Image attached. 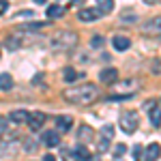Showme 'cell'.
I'll use <instances>...</instances> for the list:
<instances>
[{"instance_id":"cell-26","label":"cell","mask_w":161,"mask_h":161,"mask_svg":"<svg viewBox=\"0 0 161 161\" xmlns=\"http://www.w3.org/2000/svg\"><path fill=\"white\" fill-rule=\"evenodd\" d=\"M90 45H92V47H101V45H103V37H92Z\"/></svg>"},{"instance_id":"cell-14","label":"cell","mask_w":161,"mask_h":161,"mask_svg":"<svg viewBox=\"0 0 161 161\" xmlns=\"http://www.w3.org/2000/svg\"><path fill=\"white\" fill-rule=\"evenodd\" d=\"M64 11H67V9H64V7H60V4H50V7H47V17H50V19L62 17V15H64Z\"/></svg>"},{"instance_id":"cell-6","label":"cell","mask_w":161,"mask_h":161,"mask_svg":"<svg viewBox=\"0 0 161 161\" xmlns=\"http://www.w3.org/2000/svg\"><path fill=\"white\" fill-rule=\"evenodd\" d=\"M103 13L99 9H95V7H84V9H80L77 13V17L82 19V22H95V19H99Z\"/></svg>"},{"instance_id":"cell-10","label":"cell","mask_w":161,"mask_h":161,"mask_svg":"<svg viewBox=\"0 0 161 161\" xmlns=\"http://www.w3.org/2000/svg\"><path fill=\"white\" fill-rule=\"evenodd\" d=\"M112 43H114V50L116 52H127L131 47V39L129 37H118V35H116V37L112 39Z\"/></svg>"},{"instance_id":"cell-15","label":"cell","mask_w":161,"mask_h":161,"mask_svg":"<svg viewBox=\"0 0 161 161\" xmlns=\"http://www.w3.org/2000/svg\"><path fill=\"white\" fill-rule=\"evenodd\" d=\"M13 88V77L9 73H0V90H11Z\"/></svg>"},{"instance_id":"cell-29","label":"cell","mask_w":161,"mask_h":161,"mask_svg":"<svg viewBox=\"0 0 161 161\" xmlns=\"http://www.w3.org/2000/svg\"><path fill=\"white\" fill-rule=\"evenodd\" d=\"M43 161H58V159H56L54 155H45V157H43Z\"/></svg>"},{"instance_id":"cell-20","label":"cell","mask_w":161,"mask_h":161,"mask_svg":"<svg viewBox=\"0 0 161 161\" xmlns=\"http://www.w3.org/2000/svg\"><path fill=\"white\" fill-rule=\"evenodd\" d=\"M110 140H112V137H105V136H103V137L99 140V144H97V148H99V153H105V150L110 148Z\"/></svg>"},{"instance_id":"cell-18","label":"cell","mask_w":161,"mask_h":161,"mask_svg":"<svg viewBox=\"0 0 161 161\" xmlns=\"http://www.w3.org/2000/svg\"><path fill=\"white\" fill-rule=\"evenodd\" d=\"M80 140H82V142H90V140H92V129H90L88 125H84V127L80 129Z\"/></svg>"},{"instance_id":"cell-19","label":"cell","mask_w":161,"mask_h":161,"mask_svg":"<svg viewBox=\"0 0 161 161\" xmlns=\"http://www.w3.org/2000/svg\"><path fill=\"white\" fill-rule=\"evenodd\" d=\"M150 125H153L155 129H159V105H155V110L150 114Z\"/></svg>"},{"instance_id":"cell-16","label":"cell","mask_w":161,"mask_h":161,"mask_svg":"<svg viewBox=\"0 0 161 161\" xmlns=\"http://www.w3.org/2000/svg\"><path fill=\"white\" fill-rule=\"evenodd\" d=\"M97 4H99L97 9H99L103 15H105V13H112V11H114V0H97Z\"/></svg>"},{"instance_id":"cell-8","label":"cell","mask_w":161,"mask_h":161,"mask_svg":"<svg viewBox=\"0 0 161 161\" xmlns=\"http://www.w3.org/2000/svg\"><path fill=\"white\" fill-rule=\"evenodd\" d=\"M101 84H116L118 82V69H114V67H110V69H103L99 75Z\"/></svg>"},{"instance_id":"cell-22","label":"cell","mask_w":161,"mask_h":161,"mask_svg":"<svg viewBox=\"0 0 161 161\" xmlns=\"http://www.w3.org/2000/svg\"><path fill=\"white\" fill-rule=\"evenodd\" d=\"M159 17H155V19H153V22H148V24H153V26H146V32H150V30H153V32H159Z\"/></svg>"},{"instance_id":"cell-21","label":"cell","mask_w":161,"mask_h":161,"mask_svg":"<svg viewBox=\"0 0 161 161\" xmlns=\"http://www.w3.org/2000/svg\"><path fill=\"white\" fill-rule=\"evenodd\" d=\"M125 153H127V146H125V144H116V146H114V157H116V159L123 157Z\"/></svg>"},{"instance_id":"cell-7","label":"cell","mask_w":161,"mask_h":161,"mask_svg":"<svg viewBox=\"0 0 161 161\" xmlns=\"http://www.w3.org/2000/svg\"><path fill=\"white\" fill-rule=\"evenodd\" d=\"M41 142L47 148H56V146H60V133L58 131H45L43 137H41Z\"/></svg>"},{"instance_id":"cell-31","label":"cell","mask_w":161,"mask_h":161,"mask_svg":"<svg viewBox=\"0 0 161 161\" xmlns=\"http://www.w3.org/2000/svg\"><path fill=\"white\" fill-rule=\"evenodd\" d=\"M35 2H37V4H45L47 0H35Z\"/></svg>"},{"instance_id":"cell-1","label":"cell","mask_w":161,"mask_h":161,"mask_svg":"<svg viewBox=\"0 0 161 161\" xmlns=\"http://www.w3.org/2000/svg\"><path fill=\"white\" fill-rule=\"evenodd\" d=\"M64 99L73 105H90L99 99V86L97 84H80V86H73V88H67L64 90Z\"/></svg>"},{"instance_id":"cell-4","label":"cell","mask_w":161,"mask_h":161,"mask_svg":"<svg viewBox=\"0 0 161 161\" xmlns=\"http://www.w3.org/2000/svg\"><path fill=\"white\" fill-rule=\"evenodd\" d=\"M137 127H140L137 112H125V114H120V129L125 133H136Z\"/></svg>"},{"instance_id":"cell-9","label":"cell","mask_w":161,"mask_h":161,"mask_svg":"<svg viewBox=\"0 0 161 161\" xmlns=\"http://www.w3.org/2000/svg\"><path fill=\"white\" fill-rule=\"evenodd\" d=\"M56 127H58V133H67L73 127V118L71 116H58L56 118Z\"/></svg>"},{"instance_id":"cell-11","label":"cell","mask_w":161,"mask_h":161,"mask_svg":"<svg viewBox=\"0 0 161 161\" xmlns=\"http://www.w3.org/2000/svg\"><path fill=\"white\" fill-rule=\"evenodd\" d=\"M157 159H159V142H153L148 148L144 150L142 161H157Z\"/></svg>"},{"instance_id":"cell-28","label":"cell","mask_w":161,"mask_h":161,"mask_svg":"<svg viewBox=\"0 0 161 161\" xmlns=\"http://www.w3.org/2000/svg\"><path fill=\"white\" fill-rule=\"evenodd\" d=\"M15 17H32V11H22V13H17Z\"/></svg>"},{"instance_id":"cell-23","label":"cell","mask_w":161,"mask_h":161,"mask_svg":"<svg viewBox=\"0 0 161 161\" xmlns=\"http://www.w3.org/2000/svg\"><path fill=\"white\" fill-rule=\"evenodd\" d=\"M131 155H133V161H142V146H140V144H136V146H133V150H131Z\"/></svg>"},{"instance_id":"cell-25","label":"cell","mask_w":161,"mask_h":161,"mask_svg":"<svg viewBox=\"0 0 161 161\" xmlns=\"http://www.w3.org/2000/svg\"><path fill=\"white\" fill-rule=\"evenodd\" d=\"M41 26H43V24H41V22H35V24L30 22V24H24V26H22V28H24V30H32V28L37 30V28H41Z\"/></svg>"},{"instance_id":"cell-5","label":"cell","mask_w":161,"mask_h":161,"mask_svg":"<svg viewBox=\"0 0 161 161\" xmlns=\"http://www.w3.org/2000/svg\"><path fill=\"white\" fill-rule=\"evenodd\" d=\"M45 120H47V116L43 114V112H32V114H28V127H30V131H39L43 125H45Z\"/></svg>"},{"instance_id":"cell-24","label":"cell","mask_w":161,"mask_h":161,"mask_svg":"<svg viewBox=\"0 0 161 161\" xmlns=\"http://www.w3.org/2000/svg\"><path fill=\"white\" fill-rule=\"evenodd\" d=\"M7 131H9V127H7V118H0V137H4Z\"/></svg>"},{"instance_id":"cell-2","label":"cell","mask_w":161,"mask_h":161,"mask_svg":"<svg viewBox=\"0 0 161 161\" xmlns=\"http://www.w3.org/2000/svg\"><path fill=\"white\" fill-rule=\"evenodd\" d=\"M142 88V80H125V82H116V86H114V90L118 92V95H112L110 101H120V99H129L136 90H140Z\"/></svg>"},{"instance_id":"cell-27","label":"cell","mask_w":161,"mask_h":161,"mask_svg":"<svg viewBox=\"0 0 161 161\" xmlns=\"http://www.w3.org/2000/svg\"><path fill=\"white\" fill-rule=\"evenodd\" d=\"M7 9H9V2H7V0H0V15H4Z\"/></svg>"},{"instance_id":"cell-17","label":"cell","mask_w":161,"mask_h":161,"mask_svg":"<svg viewBox=\"0 0 161 161\" xmlns=\"http://www.w3.org/2000/svg\"><path fill=\"white\" fill-rule=\"evenodd\" d=\"M62 77H64V82H69V84H71V82H75V80L80 77V73L75 71L73 67H67V69L62 71Z\"/></svg>"},{"instance_id":"cell-13","label":"cell","mask_w":161,"mask_h":161,"mask_svg":"<svg viewBox=\"0 0 161 161\" xmlns=\"http://www.w3.org/2000/svg\"><path fill=\"white\" fill-rule=\"evenodd\" d=\"M9 120H11V123H15V125H24L26 120H28V112L15 110V112H11V114H9Z\"/></svg>"},{"instance_id":"cell-12","label":"cell","mask_w":161,"mask_h":161,"mask_svg":"<svg viewBox=\"0 0 161 161\" xmlns=\"http://www.w3.org/2000/svg\"><path fill=\"white\" fill-rule=\"evenodd\" d=\"M73 159L75 161H90V150H88L84 144H80V146L73 150Z\"/></svg>"},{"instance_id":"cell-30","label":"cell","mask_w":161,"mask_h":161,"mask_svg":"<svg viewBox=\"0 0 161 161\" xmlns=\"http://www.w3.org/2000/svg\"><path fill=\"white\" fill-rule=\"evenodd\" d=\"M84 2H86V0H71V4H73V7H80V4H84Z\"/></svg>"},{"instance_id":"cell-3","label":"cell","mask_w":161,"mask_h":161,"mask_svg":"<svg viewBox=\"0 0 161 161\" xmlns=\"http://www.w3.org/2000/svg\"><path fill=\"white\" fill-rule=\"evenodd\" d=\"M75 43H77V32H73V30L58 32L54 37V41H52V45L58 47V50H71V47H75Z\"/></svg>"}]
</instances>
